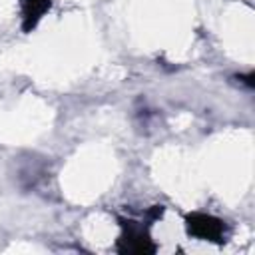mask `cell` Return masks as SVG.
Masks as SVG:
<instances>
[{
    "mask_svg": "<svg viewBox=\"0 0 255 255\" xmlns=\"http://www.w3.org/2000/svg\"><path fill=\"white\" fill-rule=\"evenodd\" d=\"M189 231L201 239H209V241H219L223 235V223L211 215H191L189 217Z\"/></svg>",
    "mask_w": 255,
    "mask_h": 255,
    "instance_id": "obj_1",
    "label": "cell"
},
{
    "mask_svg": "<svg viewBox=\"0 0 255 255\" xmlns=\"http://www.w3.org/2000/svg\"><path fill=\"white\" fill-rule=\"evenodd\" d=\"M22 6V20L24 30H32L38 20L44 16V12L50 8V0H20Z\"/></svg>",
    "mask_w": 255,
    "mask_h": 255,
    "instance_id": "obj_2",
    "label": "cell"
}]
</instances>
